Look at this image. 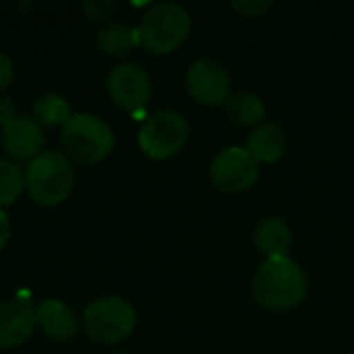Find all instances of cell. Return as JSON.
<instances>
[{
    "mask_svg": "<svg viewBox=\"0 0 354 354\" xmlns=\"http://www.w3.org/2000/svg\"><path fill=\"white\" fill-rule=\"evenodd\" d=\"M83 10L91 19H106V17H110V12L116 10V2H110V0H87V2H83Z\"/></svg>",
    "mask_w": 354,
    "mask_h": 354,
    "instance_id": "20",
    "label": "cell"
},
{
    "mask_svg": "<svg viewBox=\"0 0 354 354\" xmlns=\"http://www.w3.org/2000/svg\"><path fill=\"white\" fill-rule=\"evenodd\" d=\"M15 116H17V114H15V106H12L10 97L0 95V127L4 129Z\"/></svg>",
    "mask_w": 354,
    "mask_h": 354,
    "instance_id": "22",
    "label": "cell"
},
{
    "mask_svg": "<svg viewBox=\"0 0 354 354\" xmlns=\"http://www.w3.org/2000/svg\"><path fill=\"white\" fill-rule=\"evenodd\" d=\"M353 354H354V353H353Z\"/></svg>",
    "mask_w": 354,
    "mask_h": 354,
    "instance_id": "25",
    "label": "cell"
},
{
    "mask_svg": "<svg viewBox=\"0 0 354 354\" xmlns=\"http://www.w3.org/2000/svg\"><path fill=\"white\" fill-rule=\"evenodd\" d=\"M189 141V122L176 110H160L151 114L139 131V147L151 160H168L176 156Z\"/></svg>",
    "mask_w": 354,
    "mask_h": 354,
    "instance_id": "6",
    "label": "cell"
},
{
    "mask_svg": "<svg viewBox=\"0 0 354 354\" xmlns=\"http://www.w3.org/2000/svg\"><path fill=\"white\" fill-rule=\"evenodd\" d=\"M116 354H127V353H116Z\"/></svg>",
    "mask_w": 354,
    "mask_h": 354,
    "instance_id": "24",
    "label": "cell"
},
{
    "mask_svg": "<svg viewBox=\"0 0 354 354\" xmlns=\"http://www.w3.org/2000/svg\"><path fill=\"white\" fill-rule=\"evenodd\" d=\"M33 120L44 127H64L73 118L68 102L56 93H46L37 97L33 104Z\"/></svg>",
    "mask_w": 354,
    "mask_h": 354,
    "instance_id": "17",
    "label": "cell"
},
{
    "mask_svg": "<svg viewBox=\"0 0 354 354\" xmlns=\"http://www.w3.org/2000/svg\"><path fill=\"white\" fill-rule=\"evenodd\" d=\"M226 114L232 122L241 127H259L266 118V106L259 95L251 91H239L230 95L226 104Z\"/></svg>",
    "mask_w": 354,
    "mask_h": 354,
    "instance_id": "16",
    "label": "cell"
},
{
    "mask_svg": "<svg viewBox=\"0 0 354 354\" xmlns=\"http://www.w3.org/2000/svg\"><path fill=\"white\" fill-rule=\"evenodd\" d=\"M35 324L41 328V332L56 340V342H68L79 332L77 315L60 301H44L35 309Z\"/></svg>",
    "mask_w": 354,
    "mask_h": 354,
    "instance_id": "12",
    "label": "cell"
},
{
    "mask_svg": "<svg viewBox=\"0 0 354 354\" xmlns=\"http://www.w3.org/2000/svg\"><path fill=\"white\" fill-rule=\"evenodd\" d=\"M35 309L29 301L12 299L0 303V348H15L31 338Z\"/></svg>",
    "mask_w": 354,
    "mask_h": 354,
    "instance_id": "10",
    "label": "cell"
},
{
    "mask_svg": "<svg viewBox=\"0 0 354 354\" xmlns=\"http://www.w3.org/2000/svg\"><path fill=\"white\" fill-rule=\"evenodd\" d=\"M209 178L224 193H243L257 183L259 164L245 147H226L212 160Z\"/></svg>",
    "mask_w": 354,
    "mask_h": 354,
    "instance_id": "7",
    "label": "cell"
},
{
    "mask_svg": "<svg viewBox=\"0 0 354 354\" xmlns=\"http://www.w3.org/2000/svg\"><path fill=\"white\" fill-rule=\"evenodd\" d=\"M60 143L68 158L81 164H95L112 151L114 133L108 122L93 114H75L62 127Z\"/></svg>",
    "mask_w": 354,
    "mask_h": 354,
    "instance_id": "4",
    "label": "cell"
},
{
    "mask_svg": "<svg viewBox=\"0 0 354 354\" xmlns=\"http://www.w3.org/2000/svg\"><path fill=\"white\" fill-rule=\"evenodd\" d=\"M307 276L290 257L266 259L253 280V297L268 311H288L307 297Z\"/></svg>",
    "mask_w": 354,
    "mask_h": 354,
    "instance_id": "1",
    "label": "cell"
},
{
    "mask_svg": "<svg viewBox=\"0 0 354 354\" xmlns=\"http://www.w3.org/2000/svg\"><path fill=\"white\" fill-rule=\"evenodd\" d=\"M139 41L153 54H170L185 44L191 31L189 12L174 2H162L151 6L137 27Z\"/></svg>",
    "mask_w": 354,
    "mask_h": 354,
    "instance_id": "3",
    "label": "cell"
},
{
    "mask_svg": "<svg viewBox=\"0 0 354 354\" xmlns=\"http://www.w3.org/2000/svg\"><path fill=\"white\" fill-rule=\"evenodd\" d=\"M230 73L214 58H199L187 71V89L203 106H226L230 100Z\"/></svg>",
    "mask_w": 354,
    "mask_h": 354,
    "instance_id": "8",
    "label": "cell"
},
{
    "mask_svg": "<svg viewBox=\"0 0 354 354\" xmlns=\"http://www.w3.org/2000/svg\"><path fill=\"white\" fill-rule=\"evenodd\" d=\"M245 149L257 164H274L286 151V133L278 122H263L251 131Z\"/></svg>",
    "mask_w": 354,
    "mask_h": 354,
    "instance_id": "13",
    "label": "cell"
},
{
    "mask_svg": "<svg viewBox=\"0 0 354 354\" xmlns=\"http://www.w3.org/2000/svg\"><path fill=\"white\" fill-rule=\"evenodd\" d=\"M253 241L259 253L266 255V259H282L288 257L292 232L282 218H266L263 222H259Z\"/></svg>",
    "mask_w": 354,
    "mask_h": 354,
    "instance_id": "14",
    "label": "cell"
},
{
    "mask_svg": "<svg viewBox=\"0 0 354 354\" xmlns=\"http://www.w3.org/2000/svg\"><path fill=\"white\" fill-rule=\"evenodd\" d=\"M95 44L106 56H114V58H122L133 48L141 46L137 27H131V25L118 23V21L104 25L95 35Z\"/></svg>",
    "mask_w": 354,
    "mask_h": 354,
    "instance_id": "15",
    "label": "cell"
},
{
    "mask_svg": "<svg viewBox=\"0 0 354 354\" xmlns=\"http://www.w3.org/2000/svg\"><path fill=\"white\" fill-rule=\"evenodd\" d=\"M12 77H15V64L8 54L0 52V91H4L12 83Z\"/></svg>",
    "mask_w": 354,
    "mask_h": 354,
    "instance_id": "21",
    "label": "cell"
},
{
    "mask_svg": "<svg viewBox=\"0 0 354 354\" xmlns=\"http://www.w3.org/2000/svg\"><path fill=\"white\" fill-rule=\"evenodd\" d=\"M25 187V174L12 162L0 160V207L10 205Z\"/></svg>",
    "mask_w": 354,
    "mask_h": 354,
    "instance_id": "18",
    "label": "cell"
},
{
    "mask_svg": "<svg viewBox=\"0 0 354 354\" xmlns=\"http://www.w3.org/2000/svg\"><path fill=\"white\" fill-rule=\"evenodd\" d=\"M272 6H274L272 0H234V2H232V8H234L239 15L247 17V19H251V17H261V15L268 12Z\"/></svg>",
    "mask_w": 354,
    "mask_h": 354,
    "instance_id": "19",
    "label": "cell"
},
{
    "mask_svg": "<svg viewBox=\"0 0 354 354\" xmlns=\"http://www.w3.org/2000/svg\"><path fill=\"white\" fill-rule=\"evenodd\" d=\"M110 100L124 110H141L151 97L149 75L133 62H122L108 73L106 81Z\"/></svg>",
    "mask_w": 354,
    "mask_h": 354,
    "instance_id": "9",
    "label": "cell"
},
{
    "mask_svg": "<svg viewBox=\"0 0 354 354\" xmlns=\"http://www.w3.org/2000/svg\"><path fill=\"white\" fill-rule=\"evenodd\" d=\"M8 239H10V222H8L6 214L0 209V251L6 247Z\"/></svg>",
    "mask_w": 354,
    "mask_h": 354,
    "instance_id": "23",
    "label": "cell"
},
{
    "mask_svg": "<svg viewBox=\"0 0 354 354\" xmlns=\"http://www.w3.org/2000/svg\"><path fill=\"white\" fill-rule=\"evenodd\" d=\"M2 145L15 160H33L44 149V131L29 116H15L2 129Z\"/></svg>",
    "mask_w": 354,
    "mask_h": 354,
    "instance_id": "11",
    "label": "cell"
},
{
    "mask_svg": "<svg viewBox=\"0 0 354 354\" xmlns=\"http://www.w3.org/2000/svg\"><path fill=\"white\" fill-rule=\"evenodd\" d=\"M83 328L95 342L118 344L135 330V309L118 297L100 299L85 309Z\"/></svg>",
    "mask_w": 354,
    "mask_h": 354,
    "instance_id": "5",
    "label": "cell"
},
{
    "mask_svg": "<svg viewBox=\"0 0 354 354\" xmlns=\"http://www.w3.org/2000/svg\"><path fill=\"white\" fill-rule=\"evenodd\" d=\"M75 185V170L60 151H41L25 170V187L29 197L46 207L62 203Z\"/></svg>",
    "mask_w": 354,
    "mask_h": 354,
    "instance_id": "2",
    "label": "cell"
}]
</instances>
